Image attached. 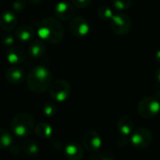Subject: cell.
Returning a JSON list of instances; mask_svg holds the SVG:
<instances>
[{
  "label": "cell",
  "instance_id": "cell-12",
  "mask_svg": "<svg viewBox=\"0 0 160 160\" xmlns=\"http://www.w3.org/2000/svg\"><path fill=\"white\" fill-rule=\"evenodd\" d=\"M5 78L11 84H20L25 79V74L20 67H10L5 72Z\"/></svg>",
  "mask_w": 160,
  "mask_h": 160
},
{
  "label": "cell",
  "instance_id": "cell-27",
  "mask_svg": "<svg viewBox=\"0 0 160 160\" xmlns=\"http://www.w3.org/2000/svg\"><path fill=\"white\" fill-rule=\"evenodd\" d=\"M99 160H114L113 156L109 152H103L99 154Z\"/></svg>",
  "mask_w": 160,
  "mask_h": 160
},
{
  "label": "cell",
  "instance_id": "cell-13",
  "mask_svg": "<svg viewBox=\"0 0 160 160\" xmlns=\"http://www.w3.org/2000/svg\"><path fill=\"white\" fill-rule=\"evenodd\" d=\"M35 37V31L29 24H22L15 30V38L21 42H29Z\"/></svg>",
  "mask_w": 160,
  "mask_h": 160
},
{
  "label": "cell",
  "instance_id": "cell-24",
  "mask_svg": "<svg viewBox=\"0 0 160 160\" xmlns=\"http://www.w3.org/2000/svg\"><path fill=\"white\" fill-rule=\"evenodd\" d=\"M14 41H15V38L10 34H6L2 38V42H3L4 47H12V45L14 44Z\"/></svg>",
  "mask_w": 160,
  "mask_h": 160
},
{
  "label": "cell",
  "instance_id": "cell-3",
  "mask_svg": "<svg viewBox=\"0 0 160 160\" xmlns=\"http://www.w3.org/2000/svg\"><path fill=\"white\" fill-rule=\"evenodd\" d=\"M35 124V118L31 114L27 112H20L12 118L11 129L17 137L24 138L31 134L36 128Z\"/></svg>",
  "mask_w": 160,
  "mask_h": 160
},
{
  "label": "cell",
  "instance_id": "cell-23",
  "mask_svg": "<svg viewBox=\"0 0 160 160\" xmlns=\"http://www.w3.org/2000/svg\"><path fill=\"white\" fill-rule=\"evenodd\" d=\"M42 111L47 117H52L56 112V106L52 102H48L43 106Z\"/></svg>",
  "mask_w": 160,
  "mask_h": 160
},
{
  "label": "cell",
  "instance_id": "cell-29",
  "mask_svg": "<svg viewBox=\"0 0 160 160\" xmlns=\"http://www.w3.org/2000/svg\"><path fill=\"white\" fill-rule=\"evenodd\" d=\"M25 1L30 4H38V3H41L43 0H25Z\"/></svg>",
  "mask_w": 160,
  "mask_h": 160
},
{
  "label": "cell",
  "instance_id": "cell-1",
  "mask_svg": "<svg viewBox=\"0 0 160 160\" xmlns=\"http://www.w3.org/2000/svg\"><path fill=\"white\" fill-rule=\"evenodd\" d=\"M26 83L30 91L35 94H41L52 84V73L43 66L34 67L26 77Z\"/></svg>",
  "mask_w": 160,
  "mask_h": 160
},
{
  "label": "cell",
  "instance_id": "cell-28",
  "mask_svg": "<svg viewBox=\"0 0 160 160\" xmlns=\"http://www.w3.org/2000/svg\"><path fill=\"white\" fill-rule=\"evenodd\" d=\"M127 136H123L122 138H119L118 140H117V144L118 145H120V146H126L128 143V140H127V138H126Z\"/></svg>",
  "mask_w": 160,
  "mask_h": 160
},
{
  "label": "cell",
  "instance_id": "cell-15",
  "mask_svg": "<svg viewBox=\"0 0 160 160\" xmlns=\"http://www.w3.org/2000/svg\"><path fill=\"white\" fill-rule=\"evenodd\" d=\"M17 23V18L11 11H4L1 15L0 25L4 31H11Z\"/></svg>",
  "mask_w": 160,
  "mask_h": 160
},
{
  "label": "cell",
  "instance_id": "cell-17",
  "mask_svg": "<svg viewBox=\"0 0 160 160\" xmlns=\"http://www.w3.org/2000/svg\"><path fill=\"white\" fill-rule=\"evenodd\" d=\"M46 51V46L43 41L41 40H34L32 43H30L28 48V53L31 58L38 59L40 56L44 54Z\"/></svg>",
  "mask_w": 160,
  "mask_h": 160
},
{
  "label": "cell",
  "instance_id": "cell-9",
  "mask_svg": "<svg viewBox=\"0 0 160 160\" xmlns=\"http://www.w3.org/2000/svg\"><path fill=\"white\" fill-rule=\"evenodd\" d=\"M82 145L90 153H97L102 146V139L95 130H88L82 136Z\"/></svg>",
  "mask_w": 160,
  "mask_h": 160
},
{
  "label": "cell",
  "instance_id": "cell-18",
  "mask_svg": "<svg viewBox=\"0 0 160 160\" xmlns=\"http://www.w3.org/2000/svg\"><path fill=\"white\" fill-rule=\"evenodd\" d=\"M35 132L41 139H50L52 135V128L48 123L41 122L36 126Z\"/></svg>",
  "mask_w": 160,
  "mask_h": 160
},
{
  "label": "cell",
  "instance_id": "cell-2",
  "mask_svg": "<svg viewBox=\"0 0 160 160\" xmlns=\"http://www.w3.org/2000/svg\"><path fill=\"white\" fill-rule=\"evenodd\" d=\"M38 36L51 44H58L63 40L64 29L59 21L52 17H47L38 26Z\"/></svg>",
  "mask_w": 160,
  "mask_h": 160
},
{
  "label": "cell",
  "instance_id": "cell-14",
  "mask_svg": "<svg viewBox=\"0 0 160 160\" xmlns=\"http://www.w3.org/2000/svg\"><path fill=\"white\" fill-rule=\"evenodd\" d=\"M65 156L68 160H82L83 158L82 147L77 142H69L65 146Z\"/></svg>",
  "mask_w": 160,
  "mask_h": 160
},
{
  "label": "cell",
  "instance_id": "cell-5",
  "mask_svg": "<svg viewBox=\"0 0 160 160\" xmlns=\"http://www.w3.org/2000/svg\"><path fill=\"white\" fill-rule=\"evenodd\" d=\"M71 93L70 83L66 80H57L50 87V96L56 102L66 101Z\"/></svg>",
  "mask_w": 160,
  "mask_h": 160
},
{
  "label": "cell",
  "instance_id": "cell-19",
  "mask_svg": "<svg viewBox=\"0 0 160 160\" xmlns=\"http://www.w3.org/2000/svg\"><path fill=\"white\" fill-rule=\"evenodd\" d=\"M22 151L27 157H36L38 154V145L33 140H24L22 142Z\"/></svg>",
  "mask_w": 160,
  "mask_h": 160
},
{
  "label": "cell",
  "instance_id": "cell-20",
  "mask_svg": "<svg viewBox=\"0 0 160 160\" xmlns=\"http://www.w3.org/2000/svg\"><path fill=\"white\" fill-rule=\"evenodd\" d=\"M12 136L10 135V133L5 129V128H1V137H0V145L2 149H6L9 146H11L12 144Z\"/></svg>",
  "mask_w": 160,
  "mask_h": 160
},
{
  "label": "cell",
  "instance_id": "cell-16",
  "mask_svg": "<svg viewBox=\"0 0 160 160\" xmlns=\"http://www.w3.org/2000/svg\"><path fill=\"white\" fill-rule=\"evenodd\" d=\"M117 129L123 136L130 135L134 131L133 121L128 116L121 117L117 122Z\"/></svg>",
  "mask_w": 160,
  "mask_h": 160
},
{
  "label": "cell",
  "instance_id": "cell-8",
  "mask_svg": "<svg viewBox=\"0 0 160 160\" xmlns=\"http://www.w3.org/2000/svg\"><path fill=\"white\" fill-rule=\"evenodd\" d=\"M69 31L75 38H84L90 32L89 22L84 17L76 16L69 22Z\"/></svg>",
  "mask_w": 160,
  "mask_h": 160
},
{
  "label": "cell",
  "instance_id": "cell-6",
  "mask_svg": "<svg viewBox=\"0 0 160 160\" xmlns=\"http://www.w3.org/2000/svg\"><path fill=\"white\" fill-rule=\"evenodd\" d=\"M153 133L146 128H139L131 133L130 142L137 149H143L151 145Z\"/></svg>",
  "mask_w": 160,
  "mask_h": 160
},
{
  "label": "cell",
  "instance_id": "cell-11",
  "mask_svg": "<svg viewBox=\"0 0 160 160\" xmlns=\"http://www.w3.org/2000/svg\"><path fill=\"white\" fill-rule=\"evenodd\" d=\"M6 57L11 65H18L25 60L26 51L21 46H12L8 50Z\"/></svg>",
  "mask_w": 160,
  "mask_h": 160
},
{
  "label": "cell",
  "instance_id": "cell-30",
  "mask_svg": "<svg viewBox=\"0 0 160 160\" xmlns=\"http://www.w3.org/2000/svg\"><path fill=\"white\" fill-rule=\"evenodd\" d=\"M156 78H157L158 82L160 83V68H158V70H157V72H156Z\"/></svg>",
  "mask_w": 160,
  "mask_h": 160
},
{
  "label": "cell",
  "instance_id": "cell-26",
  "mask_svg": "<svg viewBox=\"0 0 160 160\" xmlns=\"http://www.w3.org/2000/svg\"><path fill=\"white\" fill-rule=\"evenodd\" d=\"M91 2L92 0H72V4L74 5V7L78 8H84L88 7L91 4Z\"/></svg>",
  "mask_w": 160,
  "mask_h": 160
},
{
  "label": "cell",
  "instance_id": "cell-10",
  "mask_svg": "<svg viewBox=\"0 0 160 160\" xmlns=\"http://www.w3.org/2000/svg\"><path fill=\"white\" fill-rule=\"evenodd\" d=\"M75 13L74 5L68 2V1H61L58 2L54 8V14L58 20L61 21H68L73 18Z\"/></svg>",
  "mask_w": 160,
  "mask_h": 160
},
{
  "label": "cell",
  "instance_id": "cell-22",
  "mask_svg": "<svg viewBox=\"0 0 160 160\" xmlns=\"http://www.w3.org/2000/svg\"><path fill=\"white\" fill-rule=\"evenodd\" d=\"M132 0H113V8L116 10H125L129 8Z\"/></svg>",
  "mask_w": 160,
  "mask_h": 160
},
{
  "label": "cell",
  "instance_id": "cell-31",
  "mask_svg": "<svg viewBox=\"0 0 160 160\" xmlns=\"http://www.w3.org/2000/svg\"><path fill=\"white\" fill-rule=\"evenodd\" d=\"M156 60H157V62L160 63V50L156 52Z\"/></svg>",
  "mask_w": 160,
  "mask_h": 160
},
{
  "label": "cell",
  "instance_id": "cell-21",
  "mask_svg": "<svg viewBox=\"0 0 160 160\" xmlns=\"http://www.w3.org/2000/svg\"><path fill=\"white\" fill-rule=\"evenodd\" d=\"M98 17L103 20V21H108V20H112L113 18V12L112 9L108 7V6H101L98 8Z\"/></svg>",
  "mask_w": 160,
  "mask_h": 160
},
{
  "label": "cell",
  "instance_id": "cell-7",
  "mask_svg": "<svg viewBox=\"0 0 160 160\" xmlns=\"http://www.w3.org/2000/svg\"><path fill=\"white\" fill-rule=\"evenodd\" d=\"M111 25L112 31L118 35V36H125L128 33H129L132 22L131 19L127 14H116L113 16V18L111 20Z\"/></svg>",
  "mask_w": 160,
  "mask_h": 160
},
{
  "label": "cell",
  "instance_id": "cell-25",
  "mask_svg": "<svg viewBox=\"0 0 160 160\" xmlns=\"http://www.w3.org/2000/svg\"><path fill=\"white\" fill-rule=\"evenodd\" d=\"M26 1L25 0H15L13 3H12V8L15 11L17 12H21L22 11L24 8H25V6H26Z\"/></svg>",
  "mask_w": 160,
  "mask_h": 160
},
{
  "label": "cell",
  "instance_id": "cell-4",
  "mask_svg": "<svg viewBox=\"0 0 160 160\" xmlns=\"http://www.w3.org/2000/svg\"><path fill=\"white\" fill-rule=\"evenodd\" d=\"M138 112L142 117L154 118L160 112L159 100L154 97L142 98L138 105Z\"/></svg>",
  "mask_w": 160,
  "mask_h": 160
}]
</instances>
